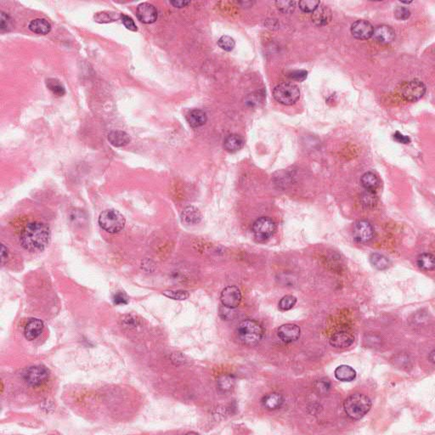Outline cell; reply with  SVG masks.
I'll return each mask as SVG.
<instances>
[{
  "label": "cell",
  "mask_w": 435,
  "mask_h": 435,
  "mask_svg": "<svg viewBox=\"0 0 435 435\" xmlns=\"http://www.w3.org/2000/svg\"><path fill=\"white\" fill-rule=\"evenodd\" d=\"M50 227L42 222H31L25 226L20 235V245L30 252H40L51 241Z\"/></svg>",
  "instance_id": "obj_1"
},
{
  "label": "cell",
  "mask_w": 435,
  "mask_h": 435,
  "mask_svg": "<svg viewBox=\"0 0 435 435\" xmlns=\"http://www.w3.org/2000/svg\"><path fill=\"white\" fill-rule=\"evenodd\" d=\"M371 408V400L367 395L362 394L350 395L344 402V412L352 420L363 418Z\"/></svg>",
  "instance_id": "obj_2"
},
{
  "label": "cell",
  "mask_w": 435,
  "mask_h": 435,
  "mask_svg": "<svg viewBox=\"0 0 435 435\" xmlns=\"http://www.w3.org/2000/svg\"><path fill=\"white\" fill-rule=\"evenodd\" d=\"M237 335L243 344L253 346L262 340L263 337V327L256 321L247 319L238 325Z\"/></svg>",
  "instance_id": "obj_3"
},
{
  "label": "cell",
  "mask_w": 435,
  "mask_h": 435,
  "mask_svg": "<svg viewBox=\"0 0 435 435\" xmlns=\"http://www.w3.org/2000/svg\"><path fill=\"white\" fill-rule=\"evenodd\" d=\"M124 217L115 209L105 210L99 217V225L109 233H118L124 229Z\"/></svg>",
  "instance_id": "obj_4"
},
{
  "label": "cell",
  "mask_w": 435,
  "mask_h": 435,
  "mask_svg": "<svg viewBox=\"0 0 435 435\" xmlns=\"http://www.w3.org/2000/svg\"><path fill=\"white\" fill-rule=\"evenodd\" d=\"M274 98L280 104L294 105L300 97V90L297 85L291 83H283L274 88Z\"/></svg>",
  "instance_id": "obj_5"
},
{
  "label": "cell",
  "mask_w": 435,
  "mask_h": 435,
  "mask_svg": "<svg viewBox=\"0 0 435 435\" xmlns=\"http://www.w3.org/2000/svg\"><path fill=\"white\" fill-rule=\"evenodd\" d=\"M276 231V225L272 219L262 217L257 219L253 225V236L258 242H265L273 236Z\"/></svg>",
  "instance_id": "obj_6"
},
{
  "label": "cell",
  "mask_w": 435,
  "mask_h": 435,
  "mask_svg": "<svg viewBox=\"0 0 435 435\" xmlns=\"http://www.w3.org/2000/svg\"><path fill=\"white\" fill-rule=\"evenodd\" d=\"M425 92V85L418 79H414L405 83L400 88L402 98L406 102H415L419 101L424 95Z\"/></svg>",
  "instance_id": "obj_7"
},
{
  "label": "cell",
  "mask_w": 435,
  "mask_h": 435,
  "mask_svg": "<svg viewBox=\"0 0 435 435\" xmlns=\"http://www.w3.org/2000/svg\"><path fill=\"white\" fill-rule=\"evenodd\" d=\"M49 371L42 365L31 366L23 373L24 381L31 387H38L44 384L49 379Z\"/></svg>",
  "instance_id": "obj_8"
},
{
  "label": "cell",
  "mask_w": 435,
  "mask_h": 435,
  "mask_svg": "<svg viewBox=\"0 0 435 435\" xmlns=\"http://www.w3.org/2000/svg\"><path fill=\"white\" fill-rule=\"evenodd\" d=\"M220 300L226 309L234 310L239 306L242 301V293L236 286L226 287L221 293Z\"/></svg>",
  "instance_id": "obj_9"
},
{
  "label": "cell",
  "mask_w": 435,
  "mask_h": 435,
  "mask_svg": "<svg viewBox=\"0 0 435 435\" xmlns=\"http://www.w3.org/2000/svg\"><path fill=\"white\" fill-rule=\"evenodd\" d=\"M374 230L370 223L361 220L355 223L353 229L354 239L359 243H366L373 237Z\"/></svg>",
  "instance_id": "obj_10"
},
{
  "label": "cell",
  "mask_w": 435,
  "mask_h": 435,
  "mask_svg": "<svg viewBox=\"0 0 435 435\" xmlns=\"http://www.w3.org/2000/svg\"><path fill=\"white\" fill-rule=\"evenodd\" d=\"M374 27L369 21L359 20L355 21L351 27V34L357 39L365 40L372 37Z\"/></svg>",
  "instance_id": "obj_11"
},
{
  "label": "cell",
  "mask_w": 435,
  "mask_h": 435,
  "mask_svg": "<svg viewBox=\"0 0 435 435\" xmlns=\"http://www.w3.org/2000/svg\"><path fill=\"white\" fill-rule=\"evenodd\" d=\"M136 16L143 23H153L157 19V10L152 3H143L137 8Z\"/></svg>",
  "instance_id": "obj_12"
},
{
  "label": "cell",
  "mask_w": 435,
  "mask_h": 435,
  "mask_svg": "<svg viewBox=\"0 0 435 435\" xmlns=\"http://www.w3.org/2000/svg\"><path fill=\"white\" fill-rule=\"evenodd\" d=\"M300 327L295 324H285L278 329V337L284 343H293L300 337Z\"/></svg>",
  "instance_id": "obj_13"
},
{
  "label": "cell",
  "mask_w": 435,
  "mask_h": 435,
  "mask_svg": "<svg viewBox=\"0 0 435 435\" xmlns=\"http://www.w3.org/2000/svg\"><path fill=\"white\" fill-rule=\"evenodd\" d=\"M372 37L378 44H389L395 40V33L389 26L382 25L376 27L373 30Z\"/></svg>",
  "instance_id": "obj_14"
},
{
  "label": "cell",
  "mask_w": 435,
  "mask_h": 435,
  "mask_svg": "<svg viewBox=\"0 0 435 435\" xmlns=\"http://www.w3.org/2000/svg\"><path fill=\"white\" fill-rule=\"evenodd\" d=\"M44 322L36 318H32L27 321V324L24 327V335L27 340H36L40 337L41 334L44 331Z\"/></svg>",
  "instance_id": "obj_15"
},
{
  "label": "cell",
  "mask_w": 435,
  "mask_h": 435,
  "mask_svg": "<svg viewBox=\"0 0 435 435\" xmlns=\"http://www.w3.org/2000/svg\"><path fill=\"white\" fill-rule=\"evenodd\" d=\"M354 337L352 334L341 331L334 333L330 338V344L337 348H344L351 346L354 344Z\"/></svg>",
  "instance_id": "obj_16"
},
{
  "label": "cell",
  "mask_w": 435,
  "mask_h": 435,
  "mask_svg": "<svg viewBox=\"0 0 435 435\" xmlns=\"http://www.w3.org/2000/svg\"><path fill=\"white\" fill-rule=\"evenodd\" d=\"M311 19L316 26L319 27L326 26L331 20V11L328 7L321 3L314 10V12H312Z\"/></svg>",
  "instance_id": "obj_17"
},
{
  "label": "cell",
  "mask_w": 435,
  "mask_h": 435,
  "mask_svg": "<svg viewBox=\"0 0 435 435\" xmlns=\"http://www.w3.org/2000/svg\"><path fill=\"white\" fill-rule=\"evenodd\" d=\"M180 218H181V222L183 224L188 225V226H193V225L199 224L203 219V216L198 209L191 206L187 207L186 209L183 210Z\"/></svg>",
  "instance_id": "obj_18"
},
{
  "label": "cell",
  "mask_w": 435,
  "mask_h": 435,
  "mask_svg": "<svg viewBox=\"0 0 435 435\" xmlns=\"http://www.w3.org/2000/svg\"><path fill=\"white\" fill-rule=\"evenodd\" d=\"M283 402V396L279 393H271L262 399V405L268 411H276L280 408Z\"/></svg>",
  "instance_id": "obj_19"
},
{
  "label": "cell",
  "mask_w": 435,
  "mask_h": 435,
  "mask_svg": "<svg viewBox=\"0 0 435 435\" xmlns=\"http://www.w3.org/2000/svg\"><path fill=\"white\" fill-rule=\"evenodd\" d=\"M186 120L192 128H198L206 123L208 118L205 111L199 109H194L186 115Z\"/></svg>",
  "instance_id": "obj_20"
},
{
  "label": "cell",
  "mask_w": 435,
  "mask_h": 435,
  "mask_svg": "<svg viewBox=\"0 0 435 435\" xmlns=\"http://www.w3.org/2000/svg\"><path fill=\"white\" fill-rule=\"evenodd\" d=\"M131 139L129 135L122 130H114L109 133L108 141L115 147H122L128 145Z\"/></svg>",
  "instance_id": "obj_21"
},
{
  "label": "cell",
  "mask_w": 435,
  "mask_h": 435,
  "mask_svg": "<svg viewBox=\"0 0 435 435\" xmlns=\"http://www.w3.org/2000/svg\"><path fill=\"white\" fill-rule=\"evenodd\" d=\"M335 377L341 382H351L356 378V371L354 368L347 365H342L334 371Z\"/></svg>",
  "instance_id": "obj_22"
},
{
  "label": "cell",
  "mask_w": 435,
  "mask_h": 435,
  "mask_svg": "<svg viewBox=\"0 0 435 435\" xmlns=\"http://www.w3.org/2000/svg\"><path fill=\"white\" fill-rule=\"evenodd\" d=\"M244 145V139L238 135H230L224 141V148L230 153L238 152Z\"/></svg>",
  "instance_id": "obj_23"
},
{
  "label": "cell",
  "mask_w": 435,
  "mask_h": 435,
  "mask_svg": "<svg viewBox=\"0 0 435 435\" xmlns=\"http://www.w3.org/2000/svg\"><path fill=\"white\" fill-rule=\"evenodd\" d=\"M361 182L365 191H371V192H375L376 190L379 187V184H380L378 176L371 172L364 174L361 177Z\"/></svg>",
  "instance_id": "obj_24"
},
{
  "label": "cell",
  "mask_w": 435,
  "mask_h": 435,
  "mask_svg": "<svg viewBox=\"0 0 435 435\" xmlns=\"http://www.w3.org/2000/svg\"><path fill=\"white\" fill-rule=\"evenodd\" d=\"M29 29L35 34L45 35L51 32V25L45 19H35L29 24Z\"/></svg>",
  "instance_id": "obj_25"
},
{
  "label": "cell",
  "mask_w": 435,
  "mask_h": 435,
  "mask_svg": "<svg viewBox=\"0 0 435 435\" xmlns=\"http://www.w3.org/2000/svg\"><path fill=\"white\" fill-rule=\"evenodd\" d=\"M418 266L422 270L430 271L435 269V256L431 253H422L419 255L417 260Z\"/></svg>",
  "instance_id": "obj_26"
},
{
  "label": "cell",
  "mask_w": 435,
  "mask_h": 435,
  "mask_svg": "<svg viewBox=\"0 0 435 435\" xmlns=\"http://www.w3.org/2000/svg\"><path fill=\"white\" fill-rule=\"evenodd\" d=\"M370 261L373 267L379 270H386L390 266V261L388 258L380 253H372L370 256Z\"/></svg>",
  "instance_id": "obj_27"
},
{
  "label": "cell",
  "mask_w": 435,
  "mask_h": 435,
  "mask_svg": "<svg viewBox=\"0 0 435 435\" xmlns=\"http://www.w3.org/2000/svg\"><path fill=\"white\" fill-rule=\"evenodd\" d=\"M46 86L54 95L63 96L66 94L64 85L56 78H49L46 80Z\"/></svg>",
  "instance_id": "obj_28"
},
{
  "label": "cell",
  "mask_w": 435,
  "mask_h": 435,
  "mask_svg": "<svg viewBox=\"0 0 435 435\" xmlns=\"http://www.w3.org/2000/svg\"><path fill=\"white\" fill-rule=\"evenodd\" d=\"M234 386H235V379L229 375L221 376L218 380V387L224 393L230 391L234 388Z\"/></svg>",
  "instance_id": "obj_29"
},
{
  "label": "cell",
  "mask_w": 435,
  "mask_h": 435,
  "mask_svg": "<svg viewBox=\"0 0 435 435\" xmlns=\"http://www.w3.org/2000/svg\"><path fill=\"white\" fill-rule=\"evenodd\" d=\"M162 294L174 300H186L190 297L189 292L184 290H167Z\"/></svg>",
  "instance_id": "obj_30"
},
{
  "label": "cell",
  "mask_w": 435,
  "mask_h": 435,
  "mask_svg": "<svg viewBox=\"0 0 435 435\" xmlns=\"http://www.w3.org/2000/svg\"><path fill=\"white\" fill-rule=\"evenodd\" d=\"M297 303V298L293 295L284 296L279 302V308L281 311H290Z\"/></svg>",
  "instance_id": "obj_31"
},
{
  "label": "cell",
  "mask_w": 435,
  "mask_h": 435,
  "mask_svg": "<svg viewBox=\"0 0 435 435\" xmlns=\"http://www.w3.org/2000/svg\"><path fill=\"white\" fill-rule=\"evenodd\" d=\"M297 3L295 1H277L276 5L277 9L280 10V12L285 14L293 13L295 8H296Z\"/></svg>",
  "instance_id": "obj_32"
},
{
  "label": "cell",
  "mask_w": 435,
  "mask_h": 435,
  "mask_svg": "<svg viewBox=\"0 0 435 435\" xmlns=\"http://www.w3.org/2000/svg\"><path fill=\"white\" fill-rule=\"evenodd\" d=\"M218 45L219 48H221L223 51H231L235 48L236 43L232 37L229 36H222L218 41Z\"/></svg>",
  "instance_id": "obj_33"
},
{
  "label": "cell",
  "mask_w": 435,
  "mask_h": 435,
  "mask_svg": "<svg viewBox=\"0 0 435 435\" xmlns=\"http://www.w3.org/2000/svg\"><path fill=\"white\" fill-rule=\"evenodd\" d=\"M321 4L320 1H314V0H303L298 3L299 8L303 10L304 12L306 13H311L314 12V10Z\"/></svg>",
  "instance_id": "obj_34"
},
{
  "label": "cell",
  "mask_w": 435,
  "mask_h": 435,
  "mask_svg": "<svg viewBox=\"0 0 435 435\" xmlns=\"http://www.w3.org/2000/svg\"><path fill=\"white\" fill-rule=\"evenodd\" d=\"M117 13H111V12H101L97 13L95 16V21L100 22V23H107L111 21H114L116 19H118V17H116Z\"/></svg>",
  "instance_id": "obj_35"
},
{
  "label": "cell",
  "mask_w": 435,
  "mask_h": 435,
  "mask_svg": "<svg viewBox=\"0 0 435 435\" xmlns=\"http://www.w3.org/2000/svg\"><path fill=\"white\" fill-rule=\"evenodd\" d=\"M13 23H12V19L8 14L4 12H1V17H0V30L1 32H9L12 28Z\"/></svg>",
  "instance_id": "obj_36"
},
{
  "label": "cell",
  "mask_w": 435,
  "mask_h": 435,
  "mask_svg": "<svg viewBox=\"0 0 435 435\" xmlns=\"http://www.w3.org/2000/svg\"><path fill=\"white\" fill-rule=\"evenodd\" d=\"M411 16L410 10L405 7L398 6L395 10V17L398 20H407Z\"/></svg>",
  "instance_id": "obj_37"
},
{
  "label": "cell",
  "mask_w": 435,
  "mask_h": 435,
  "mask_svg": "<svg viewBox=\"0 0 435 435\" xmlns=\"http://www.w3.org/2000/svg\"><path fill=\"white\" fill-rule=\"evenodd\" d=\"M120 18H121L122 22L124 25L125 27H126L127 29L133 31V32H136V31L138 30L137 26L135 25V21L133 20L131 17H128V16H126V15L122 14Z\"/></svg>",
  "instance_id": "obj_38"
},
{
  "label": "cell",
  "mask_w": 435,
  "mask_h": 435,
  "mask_svg": "<svg viewBox=\"0 0 435 435\" xmlns=\"http://www.w3.org/2000/svg\"><path fill=\"white\" fill-rule=\"evenodd\" d=\"M308 72L306 71H294L289 74V78L297 80V81H304L307 78Z\"/></svg>",
  "instance_id": "obj_39"
},
{
  "label": "cell",
  "mask_w": 435,
  "mask_h": 435,
  "mask_svg": "<svg viewBox=\"0 0 435 435\" xmlns=\"http://www.w3.org/2000/svg\"><path fill=\"white\" fill-rule=\"evenodd\" d=\"M375 200H376V196H375L374 192L366 191V192L363 195V201H364L365 204H366V205L374 204Z\"/></svg>",
  "instance_id": "obj_40"
},
{
  "label": "cell",
  "mask_w": 435,
  "mask_h": 435,
  "mask_svg": "<svg viewBox=\"0 0 435 435\" xmlns=\"http://www.w3.org/2000/svg\"><path fill=\"white\" fill-rule=\"evenodd\" d=\"M394 139L396 141L401 143V144H409L411 142V139L409 138L408 136L403 135L400 132L395 133L394 135Z\"/></svg>",
  "instance_id": "obj_41"
},
{
  "label": "cell",
  "mask_w": 435,
  "mask_h": 435,
  "mask_svg": "<svg viewBox=\"0 0 435 435\" xmlns=\"http://www.w3.org/2000/svg\"><path fill=\"white\" fill-rule=\"evenodd\" d=\"M115 304H127V298L123 294H118L114 299Z\"/></svg>",
  "instance_id": "obj_42"
},
{
  "label": "cell",
  "mask_w": 435,
  "mask_h": 435,
  "mask_svg": "<svg viewBox=\"0 0 435 435\" xmlns=\"http://www.w3.org/2000/svg\"><path fill=\"white\" fill-rule=\"evenodd\" d=\"M171 3L176 8H183V7H186V5L190 4L191 2L189 1H171Z\"/></svg>",
  "instance_id": "obj_43"
},
{
  "label": "cell",
  "mask_w": 435,
  "mask_h": 435,
  "mask_svg": "<svg viewBox=\"0 0 435 435\" xmlns=\"http://www.w3.org/2000/svg\"><path fill=\"white\" fill-rule=\"evenodd\" d=\"M8 258V249L5 247L4 245H2V250H1V260L2 263H4V260H7Z\"/></svg>",
  "instance_id": "obj_44"
},
{
  "label": "cell",
  "mask_w": 435,
  "mask_h": 435,
  "mask_svg": "<svg viewBox=\"0 0 435 435\" xmlns=\"http://www.w3.org/2000/svg\"><path fill=\"white\" fill-rule=\"evenodd\" d=\"M434 356H435V351L433 350L432 352H431V354H430V357H429V359L431 360L432 362H435V358H434Z\"/></svg>",
  "instance_id": "obj_45"
}]
</instances>
